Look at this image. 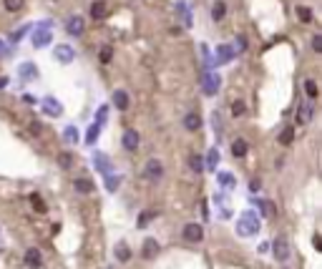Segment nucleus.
<instances>
[{"label":"nucleus","instance_id":"1","mask_svg":"<svg viewBox=\"0 0 322 269\" xmlns=\"http://www.w3.org/2000/svg\"><path fill=\"white\" fill-rule=\"evenodd\" d=\"M259 232V216L254 212H242L237 219V234L239 236H254Z\"/></svg>","mask_w":322,"mask_h":269},{"label":"nucleus","instance_id":"2","mask_svg":"<svg viewBox=\"0 0 322 269\" xmlns=\"http://www.w3.org/2000/svg\"><path fill=\"white\" fill-rule=\"evenodd\" d=\"M51 28H53V23H51V20H43V23L36 28V33H33V48H46L48 43L53 40Z\"/></svg>","mask_w":322,"mask_h":269},{"label":"nucleus","instance_id":"3","mask_svg":"<svg viewBox=\"0 0 322 269\" xmlns=\"http://www.w3.org/2000/svg\"><path fill=\"white\" fill-rule=\"evenodd\" d=\"M201 91H204V96H216V91H219V76L216 73H212V71L201 73Z\"/></svg>","mask_w":322,"mask_h":269},{"label":"nucleus","instance_id":"4","mask_svg":"<svg viewBox=\"0 0 322 269\" xmlns=\"http://www.w3.org/2000/svg\"><path fill=\"white\" fill-rule=\"evenodd\" d=\"M272 251H274V259L285 264L289 259V242H287V236H282V234L277 236L272 242Z\"/></svg>","mask_w":322,"mask_h":269},{"label":"nucleus","instance_id":"5","mask_svg":"<svg viewBox=\"0 0 322 269\" xmlns=\"http://www.w3.org/2000/svg\"><path fill=\"white\" fill-rule=\"evenodd\" d=\"M143 174H146V179H151V181H161V176H164V163L159 159H149L146 166H143Z\"/></svg>","mask_w":322,"mask_h":269},{"label":"nucleus","instance_id":"6","mask_svg":"<svg viewBox=\"0 0 322 269\" xmlns=\"http://www.w3.org/2000/svg\"><path fill=\"white\" fill-rule=\"evenodd\" d=\"M312 113H315V106H312V101H302L300 106H297V124L300 126H307V124H312Z\"/></svg>","mask_w":322,"mask_h":269},{"label":"nucleus","instance_id":"7","mask_svg":"<svg viewBox=\"0 0 322 269\" xmlns=\"http://www.w3.org/2000/svg\"><path fill=\"white\" fill-rule=\"evenodd\" d=\"M121 143H124V148H126V151H136V148H139V143H141L139 131H136V128H126V131H124V139H121Z\"/></svg>","mask_w":322,"mask_h":269},{"label":"nucleus","instance_id":"8","mask_svg":"<svg viewBox=\"0 0 322 269\" xmlns=\"http://www.w3.org/2000/svg\"><path fill=\"white\" fill-rule=\"evenodd\" d=\"M93 166H96V171H98V174H104V176H108V174L113 171L111 159H108L106 154H101V151H96V154H93Z\"/></svg>","mask_w":322,"mask_h":269},{"label":"nucleus","instance_id":"9","mask_svg":"<svg viewBox=\"0 0 322 269\" xmlns=\"http://www.w3.org/2000/svg\"><path fill=\"white\" fill-rule=\"evenodd\" d=\"M184 239H186V242H192V244H199L204 239L201 224H186V227H184Z\"/></svg>","mask_w":322,"mask_h":269},{"label":"nucleus","instance_id":"10","mask_svg":"<svg viewBox=\"0 0 322 269\" xmlns=\"http://www.w3.org/2000/svg\"><path fill=\"white\" fill-rule=\"evenodd\" d=\"M40 108L46 111L48 116H53V118H58V116L63 113V106H61V103H58L53 96H46V98H43V101H40Z\"/></svg>","mask_w":322,"mask_h":269},{"label":"nucleus","instance_id":"11","mask_svg":"<svg viewBox=\"0 0 322 269\" xmlns=\"http://www.w3.org/2000/svg\"><path fill=\"white\" fill-rule=\"evenodd\" d=\"M73 58H76V53H73V48L66 46V43L55 48V61H61L63 66H71V63H73Z\"/></svg>","mask_w":322,"mask_h":269},{"label":"nucleus","instance_id":"12","mask_svg":"<svg viewBox=\"0 0 322 269\" xmlns=\"http://www.w3.org/2000/svg\"><path fill=\"white\" fill-rule=\"evenodd\" d=\"M108 16V3L106 0H93L91 3V18L93 20H104Z\"/></svg>","mask_w":322,"mask_h":269},{"label":"nucleus","instance_id":"13","mask_svg":"<svg viewBox=\"0 0 322 269\" xmlns=\"http://www.w3.org/2000/svg\"><path fill=\"white\" fill-rule=\"evenodd\" d=\"M111 101H113V106L119 108V111H126V108L131 106V98H128V93L124 91V88H119V91H113Z\"/></svg>","mask_w":322,"mask_h":269},{"label":"nucleus","instance_id":"14","mask_svg":"<svg viewBox=\"0 0 322 269\" xmlns=\"http://www.w3.org/2000/svg\"><path fill=\"white\" fill-rule=\"evenodd\" d=\"M25 264L31 267V269H38L40 264H43V257H40V249H36V247H31L25 251Z\"/></svg>","mask_w":322,"mask_h":269},{"label":"nucleus","instance_id":"15","mask_svg":"<svg viewBox=\"0 0 322 269\" xmlns=\"http://www.w3.org/2000/svg\"><path fill=\"white\" fill-rule=\"evenodd\" d=\"M66 31H68L71 36H81V33H83V18H81V16H71L68 23H66Z\"/></svg>","mask_w":322,"mask_h":269},{"label":"nucleus","instance_id":"16","mask_svg":"<svg viewBox=\"0 0 322 269\" xmlns=\"http://www.w3.org/2000/svg\"><path fill=\"white\" fill-rule=\"evenodd\" d=\"M234 55H237V53H234L232 46H222V48L216 51V61H214V66H219V63H229Z\"/></svg>","mask_w":322,"mask_h":269},{"label":"nucleus","instance_id":"17","mask_svg":"<svg viewBox=\"0 0 322 269\" xmlns=\"http://www.w3.org/2000/svg\"><path fill=\"white\" fill-rule=\"evenodd\" d=\"M73 189H76L78 194H91L96 186H93V181H91V179H86V176L81 179V176H78L76 181H73Z\"/></svg>","mask_w":322,"mask_h":269},{"label":"nucleus","instance_id":"18","mask_svg":"<svg viewBox=\"0 0 322 269\" xmlns=\"http://www.w3.org/2000/svg\"><path fill=\"white\" fill-rule=\"evenodd\" d=\"M184 128L186 131H199L201 128V116L199 113H186L184 116Z\"/></svg>","mask_w":322,"mask_h":269},{"label":"nucleus","instance_id":"19","mask_svg":"<svg viewBox=\"0 0 322 269\" xmlns=\"http://www.w3.org/2000/svg\"><path fill=\"white\" fill-rule=\"evenodd\" d=\"M204 169H209V171L219 169V148H209L207 159H204Z\"/></svg>","mask_w":322,"mask_h":269},{"label":"nucleus","instance_id":"20","mask_svg":"<svg viewBox=\"0 0 322 269\" xmlns=\"http://www.w3.org/2000/svg\"><path fill=\"white\" fill-rule=\"evenodd\" d=\"M224 16H227V3L216 0L214 8H212V20H214V23H222V20H224Z\"/></svg>","mask_w":322,"mask_h":269},{"label":"nucleus","instance_id":"21","mask_svg":"<svg viewBox=\"0 0 322 269\" xmlns=\"http://www.w3.org/2000/svg\"><path fill=\"white\" fill-rule=\"evenodd\" d=\"M247 151H250V143H247L244 139H237V141L232 143V154L237 156V159H244V156H247Z\"/></svg>","mask_w":322,"mask_h":269},{"label":"nucleus","instance_id":"22","mask_svg":"<svg viewBox=\"0 0 322 269\" xmlns=\"http://www.w3.org/2000/svg\"><path fill=\"white\" fill-rule=\"evenodd\" d=\"M292 141H295V131H292V126H285V128L280 131V136H277V143L289 146Z\"/></svg>","mask_w":322,"mask_h":269},{"label":"nucleus","instance_id":"23","mask_svg":"<svg viewBox=\"0 0 322 269\" xmlns=\"http://www.w3.org/2000/svg\"><path fill=\"white\" fill-rule=\"evenodd\" d=\"M159 254V244H156V239H146L143 242V257L146 259H154Z\"/></svg>","mask_w":322,"mask_h":269},{"label":"nucleus","instance_id":"24","mask_svg":"<svg viewBox=\"0 0 322 269\" xmlns=\"http://www.w3.org/2000/svg\"><path fill=\"white\" fill-rule=\"evenodd\" d=\"M113 254H116V259H119V262H128V259H131V249H128V244H126V242L116 244Z\"/></svg>","mask_w":322,"mask_h":269},{"label":"nucleus","instance_id":"25","mask_svg":"<svg viewBox=\"0 0 322 269\" xmlns=\"http://www.w3.org/2000/svg\"><path fill=\"white\" fill-rule=\"evenodd\" d=\"M58 166H61L63 171H68L73 166V154L71 151H61V154H58Z\"/></svg>","mask_w":322,"mask_h":269},{"label":"nucleus","instance_id":"26","mask_svg":"<svg viewBox=\"0 0 322 269\" xmlns=\"http://www.w3.org/2000/svg\"><path fill=\"white\" fill-rule=\"evenodd\" d=\"M156 216H159V212H141V214H139V219H136V227H139V229L149 227V221H151V219H156Z\"/></svg>","mask_w":322,"mask_h":269},{"label":"nucleus","instance_id":"27","mask_svg":"<svg viewBox=\"0 0 322 269\" xmlns=\"http://www.w3.org/2000/svg\"><path fill=\"white\" fill-rule=\"evenodd\" d=\"M189 166H192V171L201 174V171H204V159H201L199 154H192V156H189Z\"/></svg>","mask_w":322,"mask_h":269},{"label":"nucleus","instance_id":"28","mask_svg":"<svg viewBox=\"0 0 322 269\" xmlns=\"http://www.w3.org/2000/svg\"><path fill=\"white\" fill-rule=\"evenodd\" d=\"M219 186L224 189H234V176L229 171H219Z\"/></svg>","mask_w":322,"mask_h":269},{"label":"nucleus","instance_id":"29","mask_svg":"<svg viewBox=\"0 0 322 269\" xmlns=\"http://www.w3.org/2000/svg\"><path fill=\"white\" fill-rule=\"evenodd\" d=\"M119 184H121V176H116V174H108L106 176V191H116V189H119Z\"/></svg>","mask_w":322,"mask_h":269},{"label":"nucleus","instance_id":"30","mask_svg":"<svg viewBox=\"0 0 322 269\" xmlns=\"http://www.w3.org/2000/svg\"><path fill=\"white\" fill-rule=\"evenodd\" d=\"M177 10H179V16H184V25H186V28H192L194 23H192V13H189V8H186L184 3H179Z\"/></svg>","mask_w":322,"mask_h":269},{"label":"nucleus","instance_id":"31","mask_svg":"<svg viewBox=\"0 0 322 269\" xmlns=\"http://www.w3.org/2000/svg\"><path fill=\"white\" fill-rule=\"evenodd\" d=\"M257 204H259V212L265 214L267 219H272V216H274V206H272V201H267V199H265V201H257Z\"/></svg>","mask_w":322,"mask_h":269},{"label":"nucleus","instance_id":"32","mask_svg":"<svg viewBox=\"0 0 322 269\" xmlns=\"http://www.w3.org/2000/svg\"><path fill=\"white\" fill-rule=\"evenodd\" d=\"M63 139H66L68 143H78V131H76V126H68V128L63 131Z\"/></svg>","mask_w":322,"mask_h":269},{"label":"nucleus","instance_id":"33","mask_svg":"<svg viewBox=\"0 0 322 269\" xmlns=\"http://www.w3.org/2000/svg\"><path fill=\"white\" fill-rule=\"evenodd\" d=\"M111 58H113V48L111 46H104V48H101V53H98V61L101 63H111Z\"/></svg>","mask_w":322,"mask_h":269},{"label":"nucleus","instance_id":"34","mask_svg":"<svg viewBox=\"0 0 322 269\" xmlns=\"http://www.w3.org/2000/svg\"><path fill=\"white\" fill-rule=\"evenodd\" d=\"M31 201H33V209H36L38 214H46V212H48V206L43 204V199L38 197V194H33V197H31Z\"/></svg>","mask_w":322,"mask_h":269},{"label":"nucleus","instance_id":"35","mask_svg":"<svg viewBox=\"0 0 322 269\" xmlns=\"http://www.w3.org/2000/svg\"><path fill=\"white\" fill-rule=\"evenodd\" d=\"M297 18H300L302 23H312V10H310V8H302V5H300V8H297Z\"/></svg>","mask_w":322,"mask_h":269},{"label":"nucleus","instance_id":"36","mask_svg":"<svg viewBox=\"0 0 322 269\" xmlns=\"http://www.w3.org/2000/svg\"><path fill=\"white\" fill-rule=\"evenodd\" d=\"M36 76V66L33 63H23L20 66V78H33Z\"/></svg>","mask_w":322,"mask_h":269},{"label":"nucleus","instance_id":"37","mask_svg":"<svg viewBox=\"0 0 322 269\" xmlns=\"http://www.w3.org/2000/svg\"><path fill=\"white\" fill-rule=\"evenodd\" d=\"M98 124H91V128H89V133H86V143H96V139H98Z\"/></svg>","mask_w":322,"mask_h":269},{"label":"nucleus","instance_id":"38","mask_svg":"<svg viewBox=\"0 0 322 269\" xmlns=\"http://www.w3.org/2000/svg\"><path fill=\"white\" fill-rule=\"evenodd\" d=\"M5 3V10H10V13H18L20 8H23V3L25 0H3Z\"/></svg>","mask_w":322,"mask_h":269},{"label":"nucleus","instance_id":"39","mask_svg":"<svg viewBox=\"0 0 322 269\" xmlns=\"http://www.w3.org/2000/svg\"><path fill=\"white\" fill-rule=\"evenodd\" d=\"M106 118H108V106H101V108L96 111V124H98V126H104V124H106Z\"/></svg>","mask_w":322,"mask_h":269},{"label":"nucleus","instance_id":"40","mask_svg":"<svg viewBox=\"0 0 322 269\" xmlns=\"http://www.w3.org/2000/svg\"><path fill=\"white\" fill-rule=\"evenodd\" d=\"M304 91H307V96H310V98H317V83L312 78L304 81Z\"/></svg>","mask_w":322,"mask_h":269},{"label":"nucleus","instance_id":"41","mask_svg":"<svg viewBox=\"0 0 322 269\" xmlns=\"http://www.w3.org/2000/svg\"><path fill=\"white\" fill-rule=\"evenodd\" d=\"M244 111H247L244 101H234V106H232V113H234V116H242Z\"/></svg>","mask_w":322,"mask_h":269},{"label":"nucleus","instance_id":"42","mask_svg":"<svg viewBox=\"0 0 322 269\" xmlns=\"http://www.w3.org/2000/svg\"><path fill=\"white\" fill-rule=\"evenodd\" d=\"M312 51H315V53H322V36H320V33L312 36Z\"/></svg>","mask_w":322,"mask_h":269},{"label":"nucleus","instance_id":"43","mask_svg":"<svg viewBox=\"0 0 322 269\" xmlns=\"http://www.w3.org/2000/svg\"><path fill=\"white\" fill-rule=\"evenodd\" d=\"M212 121H214V131H216V136H219V133H222V126H219V113H214V116H212Z\"/></svg>","mask_w":322,"mask_h":269},{"label":"nucleus","instance_id":"44","mask_svg":"<svg viewBox=\"0 0 322 269\" xmlns=\"http://www.w3.org/2000/svg\"><path fill=\"white\" fill-rule=\"evenodd\" d=\"M237 51H247V40L244 38H237ZM234 51V53H237Z\"/></svg>","mask_w":322,"mask_h":269},{"label":"nucleus","instance_id":"45","mask_svg":"<svg viewBox=\"0 0 322 269\" xmlns=\"http://www.w3.org/2000/svg\"><path fill=\"white\" fill-rule=\"evenodd\" d=\"M312 247H315V249H317V251H320V249H322V239H320V236H317V234H315V236H312Z\"/></svg>","mask_w":322,"mask_h":269},{"label":"nucleus","instance_id":"46","mask_svg":"<svg viewBox=\"0 0 322 269\" xmlns=\"http://www.w3.org/2000/svg\"><path fill=\"white\" fill-rule=\"evenodd\" d=\"M28 33V28H20V31H16V33H13V40H18V38H23Z\"/></svg>","mask_w":322,"mask_h":269},{"label":"nucleus","instance_id":"47","mask_svg":"<svg viewBox=\"0 0 322 269\" xmlns=\"http://www.w3.org/2000/svg\"><path fill=\"white\" fill-rule=\"evenodd\" d=\"M257 251H259V254H265V251H269V244H267V242H262V244L257 247Z\"/></svg>","mask_w":322,"mask_h":269},{"label":"nucleus","instance_id":"48","mask_svg":"<svg viewBox=\"0 0 322 269\" xmlns=\"http://www.w3.org/2000/svg\"><path fill=\"white\" fill-rule=\"evenodd\" d=\"M259 186H262V181H259V179H252V184H250V189H252V191H257Z\"/></svg>","mask_w":322,"mask_h":269},{"label":"nucleus","instance_id":"49","mask_svg":"<svg viewBox=\"0 0 322 269\" xmlns=\"http://www.w3.org/2000/svg\"><path fill=\"white\" fill-rule=\"evenodd\" d=\"M31 131H33V133H40V126H38V121H33V126H31Z\"/></svg>","mask_w":322,"mask_h":269},{"label":"nucleus","instance_id":"50","mask_svg":"<svg viewBox=\"0 0 322 269\" xmlns=\"http://www.w3.org/2000/svg\"><path fill=\"white\" fill-rule=\"evenodd\" d=\"M5 86H8V78H5V76H0V88H5Z\"/></svg>","mask_w":322,"mask_h":269},{"label":"nucleus","instance_id":"51","mask_svg":"<svg viewBox=\"0 0 322 269\" xmlns=\"http://www.w3.org/2000/svg\"><path fill=\"white\" fill-rule=\"evenodd\" d=\"M5 51V46H3V40H0V53H3Z\"/></svg>","mask_w":322,"mask_h":269}]
</instances>
